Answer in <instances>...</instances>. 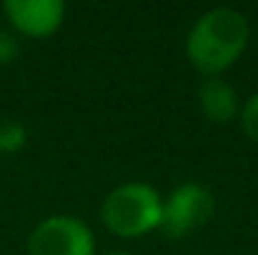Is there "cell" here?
<instances>
[{"label": "cell", "instance_id": "8", "mask_svg": "<svg viewBox=\"0 0 258 255\" xmlns=\"http://www.w3.org/2000/svg\"><path fill=\"white\" fill-rule=\"evenodd\" d=\"M241 125H243V133L258 143V93H253L243 105H241Z\"/></svg>", "mask_w": 258, "mask_h": 255}, {"label": "cell", "instance_id": "5", "mask_svg": "<svg viewBox=\"0 0 258 255\" xmlns=\"http://www.w3.org/2000/svg\"><path fill=\"white\" fill-rule=\"evenodd\" d=\"M3 13L10 25L25 38H50L66 23L63 0H5Z\"/></svg>", "mask_w": 258, "mask_h": 255}, {"label": "cell", "instance_id": "7", "mask_svg": "<svg viewBox=\"0 0 258 255\" xmlns=\"http://www.w3.org/2000/svg\"><path fill=\"white\" fill-rule=\"evenodd\" d=\"M28 143V130L18 120H0V153H20Z\"/></svg>", "mask_w": 258, "mask_h": 255}, {"label": "cell", "instance_id": "2", "mask_svg": "<svg viewBox=\"0 0 258 255\" xmlns=\"http://www.w3.org/2000/svg\"><path fill=\"white\" fill-rule=\"evenodd\" d=\"M100 218L103 225L118 238H143L153 230H161L163 198L151 183L128 180L105 195Z\"/></svg>", "mask_w": 258, "mask_h": 255}, {"label": "cell", "instance_id": "4", "mask_svg": "<svg viewBox=\"0 0 258 255\" xmlns=\"http://www.w3.org/2000/svg\"><path fill=\"white\" fill-rule=\"evenodd\" d=\"M28 255H95V238L81 218L50 215L33 228Z\"/></svg>", "mask_w": 258, "mask_h": 255}, {"label": "cell", "instance_id": "9", "mask_svg": "<svg viewBox=\"0 0 258 255\" xmlns=\"http://www.w3.org/2000/svg\"><path fill=\"white\" fill-rule=\"evenodd\" d=\"M20 53V43L13 33L0 30V65H10Z\"/></svg>", "mask_w": 258, "mask_h": 255}, {"label": "cell", "instance_id": "1", "mask_svg": "<svg viewBox=\"0 0 258 255\" xmlns=\"http://www.w3.org/2000/svg\"><path fill=\"white\" fill-rule=\"evenodd\" d=\"M251 25L236 8H211L190 28L185 38L188 63L206 78H218L248 48Z\"/></svg>", "mask_w": 258, "mask_h": 255}, {"label": "cell", "instance_id": "10", "mask_svg": "<svg viewBox=\"0 0 258 255\" xmlns=\"http://www.w3.org/2000/svg\"><path fill=\"white\" fill-rule=\"evenodd\" d=\"M105 255H133V253H125V250H115V253H105Z\"/></svg>", "mask_w": 258, "mask_h": 255}, {"label": "cell", "instance_id": "6", "mask_svg": "<svg viewBox=\"0 0 258 255\" xmlns=\"http://www.w3.org/2000/svg\"><path fill=\"white\" fill-rule=\"evenodd\" d=\"M198 105H201L203 115L213 123H228L241 113L236 90L221 78L203 80V85L198 88Z\"/></svg>", "mask_w": 258, "mask_h": 255}, {"label": "cell", "instance_id": "3", "mask_svg": "<svg viewBox=\"0 0 258 255\" xmlns=\"http://www.w3.org/2000/svg\"><path fill=\"white\" fill-rule=\"evenodd\" d=\"M213 208H216V203H213V195L208 188H203L196 180L180 183L163 200L161 230L171 240L188 238L190 233L201 230L208 223V218L213 215Z\"/></svg>", "mask_w": 258, "mask_h": 255}]
</instances>
